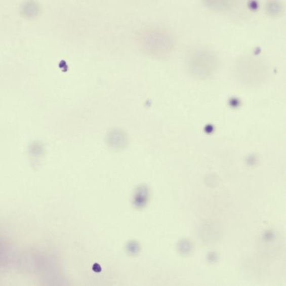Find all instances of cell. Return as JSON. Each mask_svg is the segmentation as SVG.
<instances>
[{
  "instance_id": "obj_2",
  "label": "cell",
  "mask_w": 286,
  "mask_h": 286,
  "mask_svg": "<svg viewBox=\"0 0 286 286\" xmlns=\"http://www.w3.org/2000/svg\"><path fill=\"white\" fill-rule=\"evenodd\" d=\"M266 10L269 15L272 16H277L282 14L283 9L281 4L276 2H271L266 5Z\"/></svg>"
},
{
  "instance_id": "obj_1",
  "label": "cell",
  "mask_w": 286,
  "mask_h": 286,
  "mask_svg": "<svg viewBox=\"0 0 286 286\" xmlns=\"http://www.w3.org/2000/svg\"><path fill=\"white\" fill-rule=\"evenodd\" d=\"M195 54L193 64L197 63L194 68V69L197 68L196 72L201 76H208L215 72L218 65V60L215 54L210 52Z\"/></svg>"
}]
</instances>
